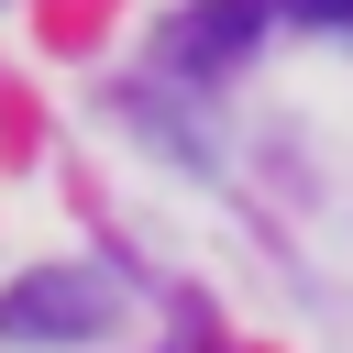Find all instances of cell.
Returning <instances> with one entry per match:
<instances>
[{
	"instance_id": "cell-3",
	"label": "cell",
	"mask_w": 353,
	"mask_h": 353,
	"mask_svg": "<svg viewBox=\"0 0 353 353\" xmlns=\"http://www.w3.org/2000/svg\"><path fill=\"white\" fill-rule=\"evenodd\" d=\"M287 11H298V22H331V33L353 22V0H287Z\"/></svg>"
},
{
	"instance_id": "cell-2",
	"label": "cell",
	"mask_w": 353,
	"mask_h": 353,
	"mask_svg": "<svg viewBox=\"0 0 353 353\" xmlns=\"http://www.w3.org/2000/svg\"><path fill=\"white\" fill-rule=\"evenodd\" d=\"M254 22H265V0H210V11L176 22V55H188V66H232V55L254 44Z\"/></svg>"
},
{
	"instance_id": "cell-1",
	"label": "cell",
	"mask_w": 353,
	"mask_h": 353,
	"mask_svg": "<svg viewBox=\"0 0 353 353\" xmlns=\"http://www.w3.org/2000/svg\"><path fill=\"white\" fill-rule=\"evenodd\" d=\"M99 320H110V287H99L88 265H44V276L0 287V331H11V342H88Z\"/></svg>"
}]
</instances>
